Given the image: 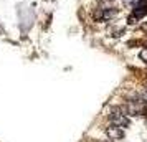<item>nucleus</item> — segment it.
I'll use <instances>...</instances> for the list:
<instances>
[{
    "mask_svg": "<svg viewBox=\"0 0 147 142\" xmlns=\"http://www.w3.org/2000/svg\"><path fill=\"white\" fill-rule=\"evenodd\" d=\"M109 119H111V122H113V124L119 126L121 129L127 127V126L131 124L129 117H127L126 114H122V111H121V109H117V108H109Z\"/></svg>",
    "mask_w": 147,
    "mask_h": 142,
    "instance_id": "nucleus-1",
    "label": "nucleus"
},
{
    "mask_svg": "<svg viewBox=\"0 0 147 142\" xmlns=\"http://www.w3.org/2000/svg\"><path fill=\"white\" fill-rule=\"evenodd\" d=\"M106 134H107V137H109L111 141H119V139L124 137V131H122L119 126L111 124V126H107L106 127Z\"/></svg>",
    "mask_w": 147,
    "mask_h": 142,
    "instance_id": "nucleus-2",
    "label": "nucleus"
},
{
    "mask_svg": "<svg viewBox=\"0 0 147 142\" xmlns=\"http://www.w3.org/2000/svg\"><path fill=\"white\" fill-rule=\"evenodd\" d=\"M139 56H140V60H142V61H146V63H147V48H146V50H142V51H140V55H139Z\"/></svg>",
    "mask_w": 147,
    "mask_h": 142,
    "instance_id": "nucleus-3",
    "label": "nucleus"
},
{
    "mask_svg": "<svg viewBox=\"0 0 147 142\" xmlns=\"http://www.w3.org/2000/svg\"><path fill=\"white\" fill-rule=\"evenodd\" d=\"M104 142H114V141H104Z\"/></svg>",
    "mask_w": 147,
    "mask_h": 142,
    "instance_id": "nucleus-4",
    "label": "nucleus"
}]
</instances>
